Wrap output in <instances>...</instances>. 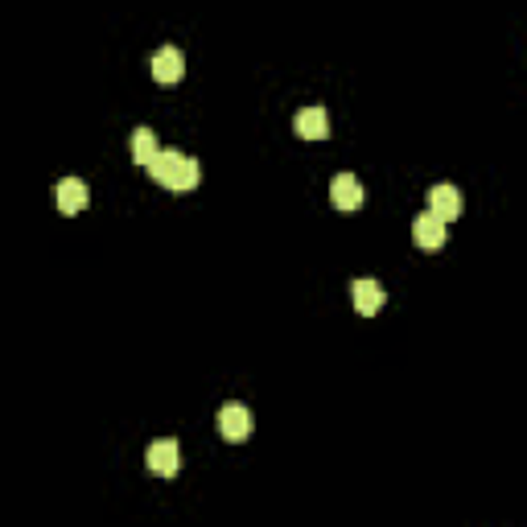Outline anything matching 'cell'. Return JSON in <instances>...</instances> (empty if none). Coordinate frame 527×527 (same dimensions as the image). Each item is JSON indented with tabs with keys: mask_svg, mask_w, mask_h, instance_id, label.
<instances>
[{
	"mask_svg": "<svg viewBox=\"0 0 527 527\" xmlns=\"http://www.w3.org/2000/svg\"><path fill=\"white\" fill-rule=\"evenodd\" d=\"M330 202L338 206V210H358V206L366 202V190L363 182H358L355 173H338L330 185Z\"/></svg>",
	"mask_w": 527,
	"mask_h": 527,
	"instance_id": "obj_4",
	"label": "cell"
},
{
	"mask_svg": "<svg viewBox=\"0 0 527 527\" xmlns=\"http://www.w3.org/2000/svg\"><path fill=\"white\" fill-rule=\"evenodd\" d=\"M412 239H416V248H424V251L445 248V223L424 210V215L412 218Z\"/></svg>",
	"mask_w": 527,
	"mask_h": 527,
	"instance_id": "obj_7",
	"label": "cell"
},
{
	"mask_svg": "<svg viewBox=\"0 0 527 527\" xmlns=\"http://www.w3.org/2000/svg\"><path fill=\"white\" fill-rule=\"evenodd\" d=\"M218 432L226 441H248L251 437V412L243 404H223L218 408Z\"/></svg>",
	"mask_w": 527,
	"mask_h": 527,
	"instance_id": "obj_3",
	"label": "cell"
},
{
	"mask_svg": "<svg viewBox=\"0 0 527 527\" xmlns=\"http://www.w3.org/2000/svg\"><path fill=\"white\" fill-rule=\"evenodd\" d=\"M350 297H355V309L363 317H375L383 309V289H379V280H355L350 284Z\"/></svg>",
	"mask_w": 527,
	"mask_h": 527,
	"instance_id": "obj_9",
	"label": "cell"
},
{
	"mask_svg": "<svg viewBox=\"0 0 527 527\" xmlns=\"http://www.w3.org/2000/svg\"><path fill=\"white\" fill-rule=\"evenodd\" d=\"M144 462H149L152 473H161V478H173V473H177V465H182L177 441H173V437H161V441H152L149 453H144Z\"/></svg>",
	"mask_w": 527,
	"mask_h": 527,
	"instance_id": "obj_5",
	"label": "cell"
},
{
	"mask_svg": "<svg viewBox=\"0 0 527 527\" xmlns=\"http://www.w3.org/2000/svg\"><path fill=\"white\" fill-rule=\"evenodd\" d=\"M149 177L157 185H165V190L185 194V190H198V182H202V165H198L194 157L177 152V149H161V157L149 165Z\"/></svg>",
	"mask_w": 527,
	"mask_h": 527,
	"instance_id": "obj_1",
	"label": "cell"
},
{
	"mask_svg": "<svg viewBox=\"0 0 527 527\" xmlns=\"http://www.w3.org/2000/svg\"><path fill=\"white\" fill-rule=\"evenodd\" d=\"M157 157H161V144H157L152 128H136V132H132V161L149 169V165L157 161Z\"/></svg>",
	"mask_w": 527,
	"mask_h": 527,
	"instance_id": "obj_11",
	"label": "cell"
},
{
	"mask_svg": "<svg viewBox=\"0 0 527 527\" xmlns=\"http://www.w3.org/2000/svg\"><path fill=\"white\" fill-rule=\"evenodd\" d=\"M292 128H297L301 140H325L330 136V116H325V108H305V111H297Z\"/></svg>",
	"mask_w": 527,
	"mask_h": 527,
	"instance_id": "obj_8",
	"label": "cell"
},
{
	"mask_svg": "<svg viewBox=\"0 0 527 527\" xmlns=\"http://www.w3.org/2000/svg\"><path fill=\"white\" fill-rule=\"evenodd\" d=\"M182 75H185L182 50H177V45H161V50L152 54V78H157L161 86H169V83H177Z\"/></svg>",
	"mask_w": 527,
	"mask_h": 527,
	"instance_id": "obj_6",
	"label": "cell"
},
{
	"mask_svg": "<svg viewBox=\"0 0 527 527\" xmlns=\"http://www.w3.org/2000/svg\"><path fill=\"white\" fill-rule=\"evenodd\" d=\"M429 215H437L441 223H453V218H462V190L449 182L432 185L429 190Z\"/></svg>",
	"mask_w": 527,
	"mask_h": 527,
	"instance_id": "obj_2",
	"label": "cell"
},
{
	"mask_svg": "<svg viewBox=\"0 0 527 527\" xmlns=\"http://www.w3.org/2000/svg\"><path fill=\"white\" fill-rule=\"evenodd\" d=\"M54 198H58V210H62V215H78L86 206V185L78 182V177H62V182L54 185Z\"/></svg>",
	"mask_w": 527,
	"mask_h": 527,
	"instance_id": "obj_10",
	"label": "cell"
}]
</instances>
